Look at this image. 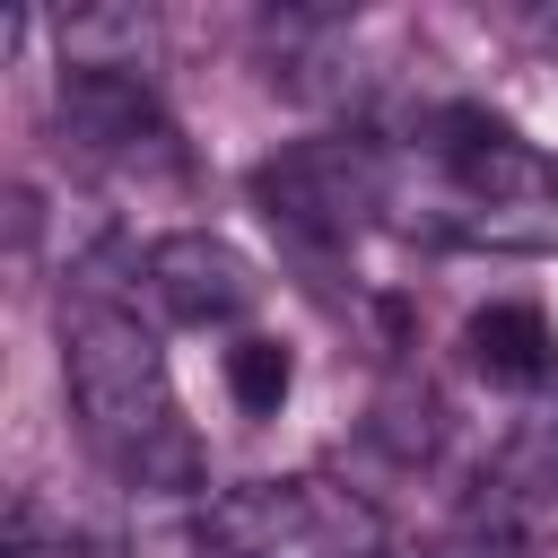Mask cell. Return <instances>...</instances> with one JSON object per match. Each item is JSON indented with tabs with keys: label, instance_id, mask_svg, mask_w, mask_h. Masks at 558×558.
Returning a JSON list of instances; mask_svg holds the SVG:
<instances>
[{
	"label": "cell",
	"instance_id": "obj_10",
	"mask_svg": "<svg viewBox=\"0 0 558 558\" xmlns=\"http://www.w3.org/2000/svg\"><path fill=\"white\" fill-rule=\"evenodd\" d=\"M436 558H541V523L488 488V497H480V506L453 523V541H445Z\"/></svg>",
	"mask_w": 558,
	"mask_h": 558
},
{
	"label": "cell",
	"instance_id": "obj_11",
	"mask_svg": "<svg viewBox=\"0 0 558 558\" xmlns=\"http://www.w3.org/2000/svg\"><path fill=\"white\" fill-rule=\"evenodd\" d=\"M0 558H70V541H52L44 514L17 497V506H9V541H0Z\"/></svg>",
	"mask_w": 558,
	"mask_h": 558
},
{
	"label": "cell",
	"instance_id": "obj_8",
	"mask_svg": "<svg viewBox=\"0 0 558 558\" xmlns=\"http://www.w3.org/2000/svg\"><path fill=\"white\" fill-rule=\"evenodd\" d=\"M506 506H523L532 523H549L558 514V384L541 392V410L523 418V436H514V453H506V471L488 480Z\"/></svg>",
	"mask_w": 558,
	"mask_h": 558
},
{
	"label": "cell",
	"instance_id": "obj_2",
	"mask_svg": "<svg viewBox=\"0 0 558 558\" xmlns=\"http://www.w3.org/2000/svg\"><path fill=\"white\" fill-rule=\"evenodd\" d=\"M61 392H70V418H78L87 453L122 488H140L148 506L201 497V436L183 418L166 349L140 323V305H122L113 288H70L61 296Z\"/></svg>",
	"mask_w": 558,
	"mask_h": 558
},
{
	"label": "cell",
	"instance_id": "obj_9",
	"mask_svg": "<svg viewBox=\"0 0 558 558\" xmlns=\"http://www.w3.org/2000/svg\"><path fill=\"white\" fill-rule=\"evenodd\" d=\"M218 375H227V401H235L244 418H279V401L296 392V357H288V340H270V331H244V340L218 357Z\"/></svg>",
	"mask_w": 558,
	"mask_h": 558
},
{
	"label": "cell",
	"instance_id": "obj_4",
	"mask_svg": "<svg viewBox=\"0 0 558 558\" xmlns=\"http://www.w3.org/2000/svg\"><path fill=\"white\" fill-rule=\"evenodd\" d=\"M253 201L279 235L314 244V253H340L357 244L375 218H392V148L366 140V131H314V140H288L279 157L253 166Z\"/></svg>",
	"mask_w": 558,
	"mask_h": 558
},
{
	"label": "cell",
	"instance_id": "obj_1",
	"mask_svg": "<svg viewBox=\"0 0 558 558\" xmlns=\"http://www.w3.org/2000/svg\"><path fill=\"white\" fill-rule=\"evenodd\" d=\"M392 227L471 253H558V157L488 105H427L392 148Z\"/></svg>",
	"mask_w": 558,
	"mask_h": 558
},
{
	"label": "cell",
	"instance_id": "obj_7",
	"mask_svg": "<svg viewBox=\"0 0 558 558\" xmlns=\"http://www.w3.org/2000/svg\"><path fill=\"white\" fill-rule=\"evenodd\" d=\"M462 357L497 384V392H549L558 384V331L532 296H488L462 323Z\"/></svg>",
	"mask_w": 558,
	"mask_h": 558
},
{
	"label": "cell",
	"instance_id": "obj_3",
	"mask_svg": "<svg viewBox=\"0 0 558 558\" xmlns=\"http://www.w3.org/2000/svg\"><path fill=\"white\" fill-rule=\"evenodd\" d=\"M192 506H201L209 558H392L384 549V506L349 480H323V471L201 488Z\"/></svg>",
	"mask_w": 558,
	"mask_h": 558
},
{
	"label": "cell",
	"instance_id": "obj_6",
	"mask_svg": "<svg viewBox=\"0 0 558 558\" xmlns=\"http://www.w3.org/2000/svg\"><path fill=\"white\" fill-rule=\"evenodd\" d=\"M140 296H148L174 331H227V323L253 314L262 270H253L227 235L174 227V235H148V244H140Z\"/></svg>",
	"mask_w": 558,
	"mask_h": 558
},
{
	"label": "cell",
	"instance_id": "obj_5",
	"mask_svg": "<svg viewBox=\"0 0 558 558\" xmlns=\"http://www.w3.org/2000/svg\"><path fill=\"white\" fill-rule=\"evenodd\" d=\"M52 131H61V148L87 174H113V183H174L183 174V131H174V113L157 105V87L140 70L61 61V78H52Z\"/></svg>",
	"mask_w": 558,
	"mask_h": 558
}]
</instances>
